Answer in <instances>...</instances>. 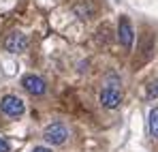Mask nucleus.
Wrapping results in <instances>:
<instances>
[{"label":"nucleus","mask_w":158,"mask_h":152,"mask_svg":"<svg viewBox=\"0 0 158 152\" xmlns=\"http://www.w3.org/2000/svg\"><path fill=\"white\" fill-rule=\"evenodd\" d=\"M118 39L122 43L124 50H131L132 41H135V32H132V26L128 17H120V24H118Z\"/></svg>","instance_id":"4"},{"label":"nucleus","mask_w":158,"mask_h":152,"mask_svg":"<svg viewBox=\"0 0 158 152\" xmlns=\"http://www.w3.org/2000/svg\"><path fill=\"white\" fill-rule=\"evenodd\" d=\"M32 152H52V150H49V148H43V146H36Z\"/></svg>","instance_id":"10"},{"label":"nucleus","mask_w":158,"mask_h":152,"mask_svg":"<svg viewBox=\"0 0 158 152\" xmlns=\"http://www.w3.org/2000/svg\"><path fill=\"white\" fill-rule=\"evenodd\" d=\"M145 97L148 99H158V79L148 84V90H145Z\"/></svg>","instance_id":"8"},{"label":"nucleus","mask_w":158,"mask_h":152,"mask_svg":"<svg viewBox=\"0 0 158 152\" xmlns=\"http://www.w3.org/2000/svg\"><path fill=\"white\" fill-rule=\"evenodd\" d=\"M0 111H2L4 116H9V118H19V116H24L26 105H24V101H22L19 97L6 94V97L0 99Z\"/></svg>","instance_id":"2"},{"label":"nucleus","mask_w":158,"mask_h":152,"mask_svg":"<svg viewBox=\"0 0 158 152\" xmlns=\"http://www.w3.org/2000/svg\"><path fill=\"white\" fill-rule=\"evenodd\" d=\"M43 139L52 146H62L69 139V128H66L64 122H52L43 131Z\"/></svg>","instance_id":"1"},{"label":"nucleus","mask_w":158,"mask_h":152,"mask_svg":"<svg viewBox=\"0 0 158 152\" xmlns=\"http://www.w3.org/2000/svg\"><path fill=\"white\" fill-rule=\"evenodd\" d=\"M148 124H150V133H152V137H156V139H158V107H154V109L150 111V116H148Z\"/></svg>","instance_id":"7"},{"label":"nucleus","mask_w":158,"mask_h":152,"mask_svg":"<svg viewBox=\"0 0 158 152\" xmlns=\"http://www.w3.org/2000/svg\"><path fill=\"white\" fill-rule=\"evenodd\" d=\"M28 47V37L22 32H11L6 39H4V50L11 51V54H22Z\"/></svg>","instance_id":"3"},{"label":"nucleus","mask_w":158,"mask_h":152,"mask_svg":"<svg viewBox=\"0 0 158 152\" xmlns=\"http://www.w3.org/2000/svg\"><path fill=\"white\" fill-rule=\"evenodd\" d=\"M0 152H11V146L4 137H0Z\"/></svg>","instance_id":"9"},{"label":"nucleus","mask_w":158,"mask_h":152,"mask_svg":"<svg viewBox=\"0 0 158 152\" xmlns=\"http://www.w3.org/2000/svg\"><path fill=\"white\" fill-rule=\"evenodd\" d=\"M22 86L26 88V92H30L32 97H41V94H45V90H47L45 81H43L39 75H24Z\"/></svg>","instance_id":"6"},{"label":"nucleus","mask_w":158,"mask_h":152,"mask_svg":"<svg viewBox=\"0 0 158 152\" xmlns=\"http://www.w3.org/2000/svg\"><path fill=\"white\" fill-rule=\"evenodd\" d=\"M98 101H101V105H103L105 109H118L120 103H122V92H120L118 88H109V86H107L105 90L101 92Z\"/></svg>","instance_id":"5"}]
</instances>
